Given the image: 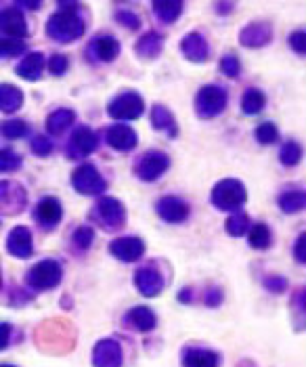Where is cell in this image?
<instances>
[{"label":"cell","instance_id":"1","mask_svg":"<svg viewBox=\"0 0 306 367\" xmlns=\"http://www.w3.org/2000/svg\"><path fill=\"white\" fill-rule=\"evenodd\" d=\"M214 197H216L214 202L220 208H233V206H239L243 202V189L239 187L237 181H222V185L216 189Z\"/></svg>","mask_w":306,"mask_h":367},{"label":"cell","instance_id":"2","mask_svg":"<svg viewBox=\"0 0 306 367\" xmlns=\"http://www.w3.org/2000/svg\"><path fill=\"white\" fill-rule=\"evenodd\" d=\"M59 26V32L53 34V38H63V40H72L76 36L82 34V24L78 22V17H74L72 13H61L53 20L51 28H57Z\"/></svg>","mask_w":306,"mask_h":367},{"label":"cell","instance_id":"3","mask_svg":"<svg viewBox=\"0 0 306 367\" xmlns=\"http://www.w3.org/2000/svg\"><path fill=\"white\" fill-rule=\"evenodd\" d=\"M224 105V95L218 91V89H204L201 95H199V101H197V107L204 116H210V114H216L220 112Z\"/></svg>","mask_w":306,"mask_h":367},{"label":"cell","instance_id":"4","mask_svg":"<svg viewBox=\"0 0 306 367\" xmlns=\"http://www.w3.org/2000/svg\"><path fill=\"white\" fill-rule=\"evenodd\" d=\"M109 114H114L116 118H137L141 114V101L137 95L120 97L114 105H109Z\"/></svg>","mask_w":306,"mask_h":367},{"label":"cell","instance_id":"5","mask_svg":"<svg viewBox=\"0 0 306 367\" xmlns=\"http://www.w3.org/2000/svg\"><path fill=\"white\" fill-rule=\"evenodd\" d=\"M160 214L166 218V220H183L187 216V206L183 202H178L176 197H166L160 202L158 206Z\"/></svg>","mask_w":306,"mask_h":367},{"label":"cell","instance_id":"6","mask_svg":"<svg viewBox=\"0 0 306 367\" xmlns=\"http://www.w3.org/2000/svg\"><path fill=\"white\" fill-rule=\"evenodd\" d=\"M32 277L38 281V285L51 287V285H55V281L59 279V269H57L55 262H43V264L36 267V271H34Z\"/></svg>","mask_w":306,"mask_h":367},{"label":"cell","instance_id":"7","mask_svg":"<svg viewBox=\"0 0 306 367\" xmlns=\"http://www.w3.org/2000/svg\"><path fill=\"white\" fill-rule=\"evenodd\" d=\"M9 248H11V252H15L17 256H28L32 250V246H30V231L28 229H24V227H20V229H15L13 231V235L9 237Z\"/></svg>","mask_w":306,"mask_h":367},{"label":"cell","instance_id":"8","mask_svg":"<svg viewBox=\"0 0 306 367\" xmlns=\"http://www.w3.org/2000/svg\"><path fill=\"white\" fill-rule=\"evenodd\" d=\"M114 254H118L120 258H126V260H135L141 256V241L137 239H118L114 246H112Z\"/></svg>","mask_w":306,"mask_h":367},{"label":"cell","instance_id":"9","mask_svg":"<svg viewBox=\"0 0 306 367\" xmlns=\"http://www.w3.org/2000/svg\"><path fill=\"white\" fill-rule=\"evenodd\" d=\"M164 170H166V158L164 156H147L143 160V168L139 170V174L143 179H155Z\"/></svg>","mask_w":306,"mask_h":367},{"label":"cell","instance_id":"10","mask_svg":"<svg viewBox=\"0 0 306 367\" xmlns=\"http://www.w3.org/2000/svg\"><path fill=\"white\" fill-rule=\"evenodd\" d=\"M36 214H38V218H40L43 223L53 225V223L59 220V216H61V208H59V204H57L53 197H49V200H45V202L38 206Z\"/></svg>","mask_w":306,"mask_h":367},{"label":"cell","instance_id":"11","mask_svg":"<svg viewBox=\"0 0 306 367\" xmlns=\"http://www.w3.org/2000/svg\"><path fill=\"white\" fill-rule=\"evenodd\" d=\"M0 28H3L5 32H9V34H26V26H24V20H22V15L20 13H11V11H7V13H3V17H0Z\"/></svg>","mask_w":306,"mask_h":367},{"label":"cell","instance_id":"12","mask_svg":"<svg viewBox=\"0 0 306 367\" xmlns=\"http://www.w3.org/2000/svg\"><path fill=\"white\" fill-rule=\"evenodd\" d=\"M109 143L120 147V149H126V147L135 145V135L128 128H114V130H109Z\"/></svg>","mask_w":306,"mask_h":367},{"label":"cell","instance_id":"13","mask_svg":"<svg viewBox=\"0 0 306 367\" xmlns=\"http://www.w3.org/2000/svg\"><path fill=\"white\" fill-rule=\"evenodd\" d=\"M187 367H214L216 365V357L212 352H201L195 350L191 357H187Z\"/></svg>","mask_w":306,"mask_h":367},{"label":"cell","instance_id":"14","mask_svg":"<svg viewBox=\"0 0 306 367\" xmlns=\"http://www.w3.org/2000/svg\"><path fill=\"white\" fill-rule=\"evenodd\" d=\"M97 53H99L101 59L109 61V59H114V57L118 55V43L112 40V38H101V40L97 43Z\"/></svg>","mask_w":306,"mask_h":367},{"label":"cell","instance_id":"15","mask_svg":"<svg viewBox=\"0 0 306 367\" xmlns=\"http://www.w3.org/2000/svg\"><path fill=\"white\" fill-rule=\"evenodd\" d=\"M262 105H264V97H262L258 91H250V93L243 97V110L250 112V114H256Z\"/></svg>","mask_w":306,"mask_h":367},{"label":"cell","instance_id":"16","mask_svg":"<svg viewBox=\"0 0 306 367\" xmlns=\"http://www.w3.org/2000/svg\"><path fill=\"white\" fill-rule=\"evenodd\" d=\"M252 246L256 248H266L268 241H270V235H268V229L264 225H256L254 231H252V237H250Z\"/></svg>","mask_w":306,"mask_h":367},{"label":"cell","instance_id":"17","mask_svg":"<svg viewBox=\"0 0 306 367\" xmlns=\"http://www.w3.org/2000/svg\"><path fill=\"white\" fill-rule=\"evenodd\" d=\"M74 143H76L84 153H89V151H93V147L97 145V139L91 135V130H80V133L76 135Z\"/></svg>","mask_w":306,"mask_h":367},{"label":"cell","instance_id":"18","mask_svg":"<svg viewBox=\"0 0 306 367\" xmlns=\"http://www.w3.org/2000/svg\"><path fill=\"white\" fill-rule=\"evenodd\" d=\"M0 130L5 133V137H22L26 133V124L13 120V122H5L3 126H0Z\"/></svg>","mask_w":306,"mask_h":367},{"label":"cell","instance_id":"19","mask_svg":"<svg viewBox=\"0 0 306 367\" xmlns=\"http://www.w3.org/2000/svg\"><path fill=\"white\" fill-rule=\"evenodd\" d=\"M256 137H258V141H262V143H273V141L277 139V130H275L273 124H264V126H260V128L256 130Z\"/></svg>","mask_w":306,"mask_h":367},{"label":"cell","instance_id":"20","mask_svg":"<svg viewBox=\"0 0 306 367\" xmlns=\"http://www.w3.org/2000/svg\"><path fill=\"white\" fill-rule=\"evenodd\" d=\"M245 225H247V218H245L243 214H239V216H235V218H231V220L227 223V229H229L233 235H241Z\"/></svg>","mask_w":306,"mask_h":367},{"label":"cell","instance_id":"21","mask_svg":"<svg viewBox=\"0 0 306 367\" xmlns=\"http://www.w3.org/2000/svg\"><path fill=\"white\" fill-rule=\"evenodd\" d=\"M20 158L13 156L11 151H3L0 153V170H9V168H17Z\"/></svg>","mask_w":306,"mask_h":367},{"label":"cell","instance_id":"22","mask_svg":"<svg viewBox=\"0 0 306 367\" xmlns=\"http://www.w3.org/2000/svg\"><path fill=\"white\" fill-rule=\"evenodd\" d=\"M22 43H15V40H0V53L5 55H17L22 51Z\"/></svg>","mask_w":306,"mask_h":367},{"label":"cell","instance_id":"23","mask_svg":"<svg viewBox=\"0 0 306 367\" xmlns=\"http://www.w3.org/2000/svg\"><path fill=\"white\" fill-rule=\"evenodd\" d=\"M155 9L158 11H166V20L168 22H172L178 13H181V5H170V3H164V5H155Z\"/></svg>","mask_w":306,"mask_h":367},{"label":"cell","instance_id":"24","mask_svg":"<svg viewBox=\"0 0 306 367\" xmlns=\"http://www.w3.org/2000/svg\"><path fill=\"white\" fill-rule=\"evenodd\" d=\"M298 156H300L298 145H293V143L285 145V151H283V162H285V164H293V162L298 160Z\"/></svg>","mask_w":306,"mask_h":367},{"label":"cell","instance_id":"25","mask_svg":"<svg viewBox=\"0 0 306 367\" xmlns=\"http://www.w3.org/2000/svg\"><path fill=\"white\" fill-rule=\"evenodd\" d=\"M68 70V59L66 57H53V61H51V72L53 74H63Z\"/></svg>","mask_w":306,"mask_h":367},{"label":"cell","instance_id":"26","mask_svg":"<svg viewBox=\"0 0 306 367\" xmlns=\"http://www.w3.org/2000/svg\"><path fill=\"white\" fill-rule=\"evenodd\" d=\"M222 72H224V74H229V76H235V74L239 72L235 57H224V59H222Z\"/></svg>","mask_w":306,"mask_h":367},{"label":"cell","instance_id":"27","mask_svg":"<svg viewBox=\"0 0 306 367\" xmlns=\"http://www.w3.org/2000/svg\"><path fill=\"white\" fill-rule=\"evenodd\" d=\"M34 147H36V153H49V151H51V145H49V141H45V139L36 141Z\"/></svg>","mask_w":306,"mask_h":367},{"label":"cell","instance_id":"28","mask_svg":"<svg viewBox=\"0 0 306 367\" xmlns=\"http://www.w3.org/2000/svg\"><path fill=\"white\" fill-rule=\"evenodd\" d=\"M9 327L7 325H0V348H5L7 346V340H9Z\"/></svg>","mask_w":306,"mask_h":367},{"label":"cell","instance_id":"29","mask_svg":"<svg viewBox=\"0 0 306 367\" xmlns=\"http://www.w3.org/2000/svg\"><path fill=\"white\" fill-rule=\"evenodd\" d=\"M89 239H91V231H89V229H82V231L76 235V241H82V246H86Z\"/></svg>","mask_w":306,"mask_h":367},{"label":"cell","instance_id":"30","mask_svg":"<svg viewBox=\"0 0 306 367\" xmlns=\"http://www.w3.org/2000/svg\"><path fill=\"white\" fill-rule=\"evenodd\" d=\"M3 367H9V365H3Z\"/></svg>","mask_w":306,"mask_h":367}]
</instances>
